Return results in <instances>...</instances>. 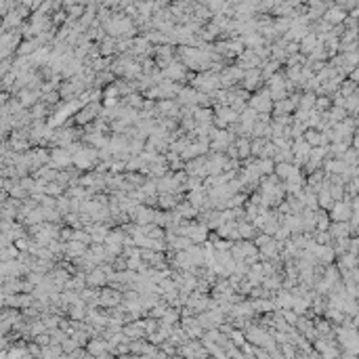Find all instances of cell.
Segmentation results:
<instances>
[{
  "label": "cell",
  "instance_id": "6da1fadb",
  "mask_svg": "<svg viewBox=\"0 0 359 359\" xmlns=\"http://www.w3.org/2000/svg\"><path fill=\"white\" fill-rule=\"evenodd\" d=\"M191 88H196L198 93H204V95H214L217 90L221 88L219 86V74H210V71H200L196 74V78L191 80Z\"/></svg>",
  "mask_w": 359,
  "mask_h": 359
},
{
  "label": "cell",
  "instance_id": "7a4b0ae2",
  "mask_svg": "<svg viewBox=\"0 0 359 359\" xmlns=\"http://www.w3.org/2000/svg\"><path fill=\"white\" fill-rule=\"evenodd\" d=\"M248 107L254 109L256 114H269L271 116L273 103H271V99H269V90H267L265 86H261L256 93H252V97L248 101Z\"/></svg>",
  "mask_w": 359,
  "mask_h": 359
},
{
  "label": "cell",
  "instance_id": "3957f363",
  "mask_svg": "<svg viewBox=\"0 0 359 359\" xmlns=\"http://www.w3.org/2000/svg\"><path fill=\"white\" fill-rule=\"evenodd\" d=\"M84 90H86L84 82H82V80L76 76V78H71V80H65L63 84H61V86L57 88V93H59V97L71 99V97H80L82 93H84Z\"/></svg>",
  "mask_w": 359,
  "mask_h": 359
},
{
  "label": "cell",
  "instance_id": "277c9868",
  "mask_svg": "<svg viewBox=\"0 0 359 359\" xmlns=\"http://www.w3.org/2000/svg\"><path fill=\"white\" fill-rule=\"evenodd\" d=\"M240 86L244 88V90H248V93L252 95V93H256L261 86H265V82H263V78H261V69H248L244 74V78H242V82H240Z\"/></svg>",
  "mask_w": 359,
  "mask_h": 359
},
{
  "label": "cell",
  "instance_id": "5b68a950",
  "mask_svg": "<svg viewBox=\"0 0 359 359\" xmlns=\"http://www.w3.org/2000/svg\"><path fill=\"white\" fill-rule=\"evenodd\" d=\"M351 204L349 202H334V206L332 210L328 212V217H330V223H347L349 219H351Z\"/></svg>",
  "mask_w": 359,
  "mask_h": 359
},
{
  "label": "cell",
  "instance_id": "8992f818",
  "mask_svg": "<svg viewBox=\"0 0 359 359\" xmlns=\"http://www.w3.org/2000/svg\"><path fill=\"white\" fill-rule=\"evenodd\" d=\"M235 229H238V238L244 242H252L256 238V233H259L248 221H235Z\"/></svg>",
  "mask_w": 359,
  "mask_h": 359
},
{
  "label": "cell",
  "instance_id": "52a82bcc",
  "mask_svg": "<svg viewBox=\"0 0 359 359\" xmlns=\"http://www.w3.org/2000/svg\"><path fill=\"white\" fill-rule=\"evenodd\" d=\"M174 212L179 214V217L183 219V221H196L198 219V210L191 206V204L187 202V200H183V202H179L177 206H174Z\"/></svg>",
  "mask_w": 359,
  "mask_h": 359
},
{
  "label": "cell",
  "instance_id": "ba28073f",
  "mask_svg": "<svg viewBox=\"0 0 359 359\" xmlns=\"http://www.w3.org/2000/svg\"><path fill=\"white\" fill-rule=\"evenodd\" d=\"M345 17H347V13H343L341 8H336V6H334V2H332V6L324 13V17H322V19H324L326 23H330V25L334 27V25H343Z\"/></svg>",
  "mask_w": 359,
  "mask_h": 359
},
{
  "label": "cell",
  "instance_id": "9c48e42d",
  "mask_svg": "<svg viewBox=\"0 0 359 359\" xmlns=\"http://www.w3.org/2000/svg\"><path fill=\"white\" fill-rule=\"evenodd\" d=\"M97 46H99V57H105V59L116 57V38L105 36Z\"/></svg>",
  "mask_w": 359,
  "mask_h": 359
},
{
  "label": "cell",
  "instance_id": "30bf717a",
  "mask_svg": "<svg viewBox=\"0 0 359 359\" xmlns=\"http://www.w3.org/2000/svg\"><path fill=\"white\" fill-rule=\"evenodd\" d=\"M328 233H330L332 242H334V240H343V238H351V229H349L347 223H330Z\"/></svg>",
  "mask_w": 359,
  "mask_h": 359
},
{
  "label": "cell",
  "instance_id": "8fae6325",
  "mask_svg": "<svg viewBox=\"0 0 359 359\" xmlns=\"http://www.w3.org/2000/svg\"><path fill=\"white\" fill-rule=\"evenodd\" d=\"M84 282H86V286H90V288H99V286H105V284H107V278H105V273L97 267V269L88 271V273L84 275Z\"/></svg>",
  "mask_w": 359,
  "mask_h": 359
},
{
  "label": "cell",
  "instance_id": "7c38bea8",
  "mask_svg": "<svg viewBox=\"0 0 359 359\" xmlns=\"http://www.w3.org/2000/svg\"><path fill=\"white\" fill-rule=\"evenodd\" d=\"M212 109H204V107H193V120L198 126H210L212 124Z\"/></svg>",
  "mask_w": 359,
  "mask_h": 359
},
{
  "label": "cell",
  "instance_id": "4fadbf2b",
  "mask_svg": "<svg viewBox=\"0 0 359 359\" xmlns=\"http://www.w3.org/2000/svg\"><path fill=\"white\" fill-rule=\"evenodd\" d=\"M99 296H101V303L109 305V307H114V305H118L122 301V294L118 290H114V288H103L99 292Z\"/></svg>",
  "mask_w": 359,
  "mask_h": 359
},
{
  "label": "cell",
  "instance_id": "5bb4252c",
  "mask_svg": "<svg viewBox=\"0 0 359 359\" xmlns=\"http://www.w3.org/2000/svg\"><path fill=\"white\" fill-rule=\"evenodd\" d=\"M50 158H53L57 162V168L59 170H63V166H67V164H71V153L65 149V147H59L55 149L53 153H50Z\"/></svg>",
  "mask_w": 359,
  "mask_h": 359
},
{
  "label": "cell",
  "instance_id": "9a60e30c",
  "mask_svg": "<svg viewBox=\"0 0 359 359\" xmlns=\"http://www.w3.org/2000/svg\"><path fill=\"white\" fill-rule=\"evenodd\" d=\"M143 95H139V93H130V95H126V97H122L120 99V103L124 105V107H128V109H135V111H139L141 107H143Z\"/></svg>",
  "mask_w": 359,
  "mask_h": 359
},
{
  "label": "cell",
  "instance_id": "2e32d148",
  "mask_svg": "<svg viewBox=\"0 0 359 359\" xmlns=\"http://www.w3.org/2000/svg\"><path fill=\"white\" fill-rule=\"evenodd\" d=\"M126 172H139V174H145L147 177V162H143L141 156H132L126 162Z\"/></svg>",
  "mask_w": 359,
  "mask_h": 359
},
{
  "label": "cell",
  "instance_id": "e0dca14e",
  "mask_svg": "<svg viewBox=\"0 0 359 359\" xmlns=\"http://www.w3.org/2000/svg\"><path fill=\"white\" fill-rule=\"evenodd\" d=\"M233 145L235 149H238V160H246V158H250V139H244V137H238L233 141Z\"/></svg>",
  "mask_w": 359,
  "mask_h": 359
},
{
  "label": "cell",
  "instance_id": "ac0fdd59",
  "mask_svg": "<svg viewBox=\"0 0 359 359\" xmlns=\"http://www.w3.org/2000/svg\"><path fill=\"white\" fill-rule=\"evenodd\" d=\"M315 99H317V95L315 93H301V99H299V109L301 111H309L315 107Z\"/></svg>",
  "mask_w": 359,
  "mask_h": 359
},
{
  "label": "cell",
  "instance_id": "d6986e66",
  "mask_svg": "<svg viewBox=\"0 0 359 359\" xmlns=\"http://www.w3.org/2000/svg\"><path fill=\"white\" fill-rule=\"evenodd\" d=\"M336 95L343 97V99L351 97V95H357V84H355V82H351V80H343L341 86H338V90H336Z\"/></svg>",
  "mask_w": 359,
  "mask_h": 359
},
{
  "label": "cell",
  "instance_id": "ffe728a7",
  "mask_svg": "<svg viewBox=\"0 0 359 359\" xmlns=\"http://www.w3.org/2000/svg\"><path fill=\"white\" fill-rule=\"evenodd\" d=\"M330 227V217L324 210H315V231H328Z\"/></svg>",
  "mask_w": 359,
  "mask_h": 359
},
{
  "label": "cell",
  "instance_id": "44dd1931",
  "mask_svg": "<svg viewBox=\"0 0 359 359\" xmlns=\"http://www.w3.org/2000/svg\"><path fill=\"white\" fill-rule=\"evenodd\" d=\"M246 200H248L246 193H235V196H231L225 204H227V210H233V208H244Z\"/></svg>",
  "mask_w": 359,
  "mask_h": 359
},
{
  "label": "cell",
  "instance_id": "7402d4cb",
  "mask_svg": "<svg viewBox=\"0 0 359 359\" xmlns=\"http://www.w3.org/2000/svg\"><path fill=\"white\" fill-rule=\"evenodd\" d=\"M311 238H313L315 246H332V238H330V233L328 231H315Z\"/></svg>",
  "mask_w": 359,
  "mask_h": 359
},
{
  "label": "cell",
  "instance_id": "603a6c76",
  "mask_svg": "<svg viewBox=\"0 0 359 359\" xmlns=\"http://www.w3.org/2000/svg\"><path fill=\"white\" fill-rule=\"evenodd\" d=\"M330 107H332V99L330 97H317L315 99V107L313 109L317 111V114H326Z\"/></svg>",
  "mask_w": 359,
  "mask_h": 359
},
{
  "label": "cell",
  "instance_id": "cb8c5ba5",
  "mask_svg": "<svg viewBox=\"0 0 359 359\" xmlns=\"http://www.w3.org/2000/svg\"><path fill=\"white\" fill-rule=\"evenodd\" d=\"M256 118H259V114H256L254 109L246 107V109L242 111V114H240V124H254Z\"/></svg>",
  "mask_w": 359,
  "mask_h": 359
},
{
  "label": "cell",
  "instance_id": "d4e9b609",
  "mask_svg": "<svg viewBox=\"0 0 359 359\" xmlns=\"http://www.w3.org/2000/svg\"><path fill=\"white\" fill-rule=\"evenodd\" d=\"M343 164L345 166H357V149L355 147H349L343 156Z\"/></svg>",
  "mask_w": 359,
  "mask_h": 359
},
{
  "label": "cell",
  "instance_id": "484cf974",
  "mask_svg": "<svg viewBox=\"0 0 359 359\" xmlns=\"http://www.w3.org/2000/svg\"><path fill=\"white\" fill-rule=\"evenodd\" d=\"M71 240H74V242H80V244H84L86 248H88L90 244H93V240H90V235H88L84 229H76V231H74V238H71Z\"/></svg>",
  "mask_w": 359,
  "mask_h": 359
},
{
  "label": "cell",
  "instance_id": "4316f807",
  "mask_svg": "<svg viewBox=\"0 0 359 359\" xmlns=\"http://www.w3.org/2000/svg\"><path fill=\"white\" fill-rule=\"evenodd\" d=\"M256 164H259V170H261L263 177H269V174H273V166H275L273 160H259Z\"/></svg>",
  "mask_w": 359,
  "mask_h": 359
},
{
  "label": "cell",
  "instance_id": "83f0119b",
  "mask_svg": "<svg viewBox=\"0 0 359 359\" xmlns=\"http://www.w3.org/2000/svg\"><path fill=\"white\" fill-rule=\"evenodd\" d=\"M330 198L334 202H343L345 200V185H330Z\"/></svg>",
  "mask_w": 359,
  "mask_h": 359
},
{
  "label": "cell",
  "instance_id": "f1b7e54d",
  "mask_svg": "<svg viewBox=\"0 0 359 359\" xmlns=\"http://www.w3.org/2000/svg\"><path fill=\"white\" fill-rule=\"evenodd\" d=\"M269 242H271V235H265V233H261V231L256 233V238L252 240V244L256 246V250H259V248H263V246H267Z\"/></svg>",
  "mask_w": 359,
  "mask_h": 359
},
{
  "label": "cell",
  "instance_id": "f546056e",
  "mask_svg": "<svg viewBox=\"0 0 359 359\" xmlns=\"http://www.w3.org/2000/svg\"><path fill=\"white\" fill-rule=\"evenodd\" d=\"M42 99H44V103H46V105H55V103H59V99H61V97H59L57 90H50V93H44Z\"/></svg>",
  "mask_w": 359,
  "mask_h": 359
}]
</instances>
